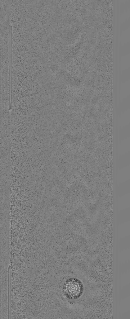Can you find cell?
<instances>
[{"label": "cell", "instance_id": "obj_1", "mask_svg": "<svg viewBox=\"0 0 130 319\" xmlns=\"http://www.w3.org/2000/svg\"><path fill=\"white\" fill-rule=\"evenodd\" d=\"M84 287L82 282L78 279L71 278L64 283L62 291L64 296L70 300H75L82 295Z\"/></svg>", "mask_w": 130, "mask_h": 319}]
</instances>
